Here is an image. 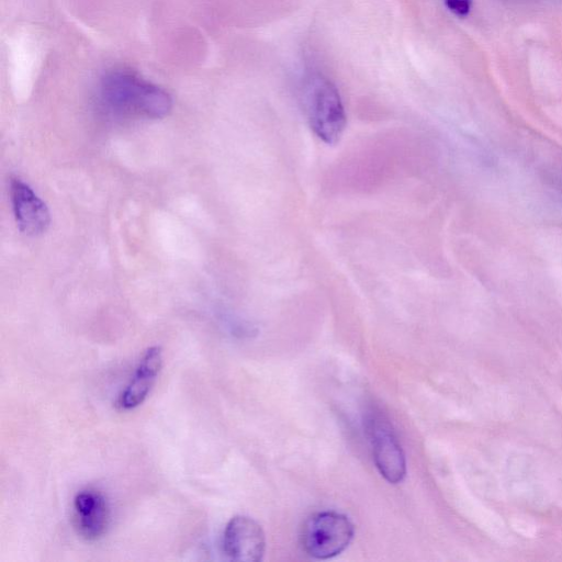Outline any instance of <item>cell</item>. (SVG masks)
Segmentation results:
<instances>
[{
  "label": "cell",
  "mask_w": 562,
  "mask_h": 562,
  "mask_svg": "<svg viewBox=\"0 0 562 562\" xmlns=\"http://www.w3.org/2000/svg\"><path fill=\"white\" fill-rule=\"evenodd\" d=\"M99 97L101 104L119 117L162 119L172 108L167 91L130 70L108 72L101 79Z\"/></svg>",
  "instance_id": "obj_1"
},
{
  "label": "cell",
  "mask_w": 562,
  "mask_h": 562,
  "mask_svg": "<svg viewBox=\"0 0 562 562\" xmlns=\"http://www.w3.org/2000/svg\"><path fill=\"white\" fill-rule=\"evenodd\" d=\"M301 100L308 124L315 135L328 145L339 142L346 127V112L334 82L321 72L307 75Z\"/></svg>",
  "instance_id": "obj_2"
},
{
  "label": "cell",
  "mask_w": 562,
  "mask_h": 562,
  "mask_svg": "<svg viewBox=\"0 0 562 562\" xmlns=\"http://www.w3.org/2000/svg\"><path fill=\"white\" fill-rule=\"evenodd\" d=\"M355 536V526L344 514L335 510L311 515L302 525V550L316 560L331 559L347 549Z\"/></svg>",
  "instance_id": "obj_3"
},
{
  "label": "cell",
  "mask_w": 562,
  "mask_h": 562,
  "mask_svg": "<svg viewBox=\"0 0 562 562\" xmlns=\"http://www.w3.org/2000/svg\"><path fill=\"white\" fill-rule=\"evenodd\" d=\"M364 429L380 474L391 484L402 482L406 475L405 453L387 417L370 409L364 416Z\"/></svg>",
  "instance_id": "obj_4"
},
{
  "label": "cell",
  "mask_w": 562,
  "mask_h": 562,
  "mask_svg": "<svg viewBox=\"0 0 562 562\" xmlns=\"http://www.w3.org/2000/svg\"><path fill=\"white\" fill-rule=\"evenodd\" d=\"M223 551L232 561L259 562L266 551V536L261 526L251 517H232L223 532Z\"/></svg>",
  "instance_id": "obj_5"
},
{
  "label": "cell",
  "mask_w": 562,
  "mask_h": 562,
  "mask_svg": "<svg viewBox=\"0 0 562 562\" xmlns=\"http://www.w3.org/2000/svg\"><path fill=\"white\" fill-rule=\"evenodd\" d=\"M9 192L19 229L29 236L45 233L50 224V214L45 202L18 177L10 179Z\"/></svg>",
  "instance_id": "obj_6"
},
{
  "label": "cell",
  "mask_w": 562,
  "mask_h": 562,
  "mask_svg": "<svg viewBox=\"0 0 562 562\" xmlns=\"http://www.w3.org/2000/svg\"><path fill=\"white\" fill-rule=\"evenodd\" d=\"M75 526L81 537L93 541L109 527L110 507L104 495L95 490H82L74 498Z\"/></svg>",
  "instance_id": "obj_7"
},
{
  "label": "cell",
  "mask_w": 562,
  "mask_h": 562,
  "mask_svg": "<svg viewBox=\"0 0 562 562\" xmlns=\"http://www.w3.org/2000/svg\"><path fill=\"white\" fill-rule=\"evenodd\" d=\"M162 364V352L159 346H151L145 350L134 374L119 395L116 405L128 411L140 405L148 396Z\"/></svg>",
  "instance_id": "obj_8"
},
{
  "label": "cell",
  "mask_w": 562,
  "mask_h": 562,
  "mask_svg": "<svg viewBox=\"0 0 562 562\" xmlns=\"http://www.w3.org/2000/svg\"><path fill=\"white\" fill-rule=\"evenodd\" d=\"M543 180L554 196L562 203V171L550 169L543 171Z\"/></svg>",
  "instance_id": "obj_9"
},
{
  "label": "cell",
  "mask_w": 562,
  "mask_h": 562,
  "mask_svg": "<svg viewBox=\"0 0 562 562\" xmlns=\"http://www.w3.org/2000/svg\"><path fill=\"white\" fill-rule=\"evenodd\" d=\"M447 9L456 16L465 18L472 8V0H443Z\"/></svg>",
  "instance_id": "obj_10"
}]
</instances>
